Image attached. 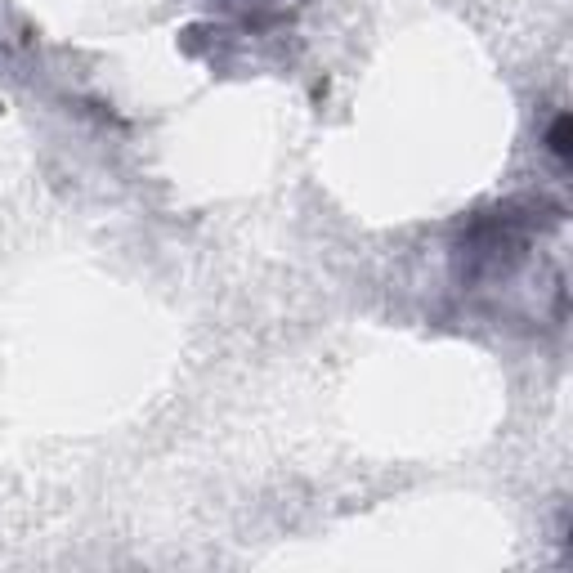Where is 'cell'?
<instances>
[{"label": "cell", "instance_id": "1", "mask_svg": "<svg viewBox=\"0 0 573 573\" xmlns=\"http://www.w3.org/2000/svg\"><path fill=\"white\" fill-rule=\"evenodd\" d=\"M551 153L560 157V162L569 157V121H565V117H560V121H555V130H551Z\"/></svg>", "mask_w": 573, "mask_h": 573}]
</instances>
